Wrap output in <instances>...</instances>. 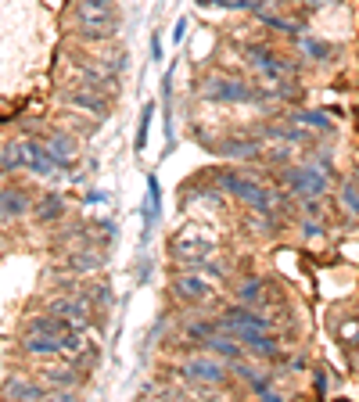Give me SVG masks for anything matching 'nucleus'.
<instances>
[{
	"label": "nucleus",
	"instance_id": "2eb2a0df",
	"mask_svg": "<svg viewBox=\"0 0 359 402\" xmlns=\"http://www.w3.org/2000/svg\"><path fill=\"white\" fill-rule=\"evenodd\" d=\"M201 4H205V0H201ZM220 4H230V8H248L252 0H220Z\"/></svg>",
	"mask_w": 359,
	"mask_h": 402
},
{
	"label": "nucleus",
	"instance_id": "423d86ee",
	"mask_svg": "<svg viewBox=\"0 0 359 402\" xmlns=\"http://www.w3.org/2000/svg\"><path fill=\"white\" fill-rule=\"evenodd\" d=\"M51 313H54V316H61L69 327H83V324H86V305H83V302H72V298L54 302V305H51Z\"/></svg>",
	"mask_w": 359,
	"mask_h": 402
},
{
	"label": "nucleus",
	"instance_id": "f8f14e48",
	"mask_svg": "<svg viewBox=\"0 0 359 402\" xmlns=\"http://www.w3.org/2000/svg\"><path fill=\"white\" fill-rule=\"evenodd\" d=\"M4 392H8V395H22V399H40V395H43L36 384H25V381H11Z\"/></svg>",
	"mask_w": 359,
	"mask_h": 402
},
{
	"label": "nucleus",
	"instance_id": "7ed1b4c3",
	"mask_svg": "<svg viewBox=\"0 0 359 402\" xmlns=\"http://www.w3.org/2000/svg\"><path fill=\"white\" fill-rule=\"evenodd\" d=\"M173 255L180 263L187 266H205L212 255H216V241L205 234V230H198V227H187L173 237Z\"/></svg>",
	"mask_w": 359,
	"mask_h": 402
},
{
	"label": "nucleus",
	"instance_id": "1a4fd4ad",
	"mask_svg": "<svg viewBox=\"0 0 359 402\" xmlns=\"http://www.w3.org/2000/svg\"><path fill=\"white\" fill-rule=\"evenodd\" d=\"M294 187L305 190V194H320V190H323V176H320V172H313V169H302V172H299V180H294Z\"/></svg>",
	"mask_w": 359,
	"mask_h": 402
},
{
	"label": "nucleus",
	"instance_id": "6e6552de",
	"mask_svg": "<svg viewBox=\"0 0 359 402\" xmlns=\"http://www.w3.org/2000/svg\"><path fill=\"white\" fill-rule=\"evenodd\" d=\"M176 291H180L183 298H191V302H201V298H205V295H209V287H205V284H201L198 277H180V284H176Z\"/></svg>",
	"mask_w": 359,
	"mask_h": 402
},
{
	"label": "nucleus",
	"instance_id": "4468645a",
	"mask_svg": "<svg viewBox=\"0 0 359 402\" xmlns=\"http://www.w3.org/2000/svg\"><path fill=\"white\" fill-rule=\"evenodd\" d=\"M58 212H61V201L58 198H51L47 205H40V219H54Z\"/></svg>",
	"mask_w": 359,
	"mask_h": 402
},
{
	"label": "nucleus",
	"instance_id": "20e7f679",
	"mask_svg": "<svg viewBox=\"0 0 359 402\" xmlns=\"http://www.w3.org/2000/svg\"><path fill=\"white\" fill-rule=\"evenodd\" d=\"M223 183H227L238 198H244L248 205H255V208H270V198H266V190H262L259 183L244 180V176H238V172H227V176H223Z\"/></svg>",
	"mask_w": 359,
	"mask_h": 402
},
{
	"label": "nucleus",
	"instance_id": "9d476101",
	"mask_svg": "<svg viewBox=\"0 0 359 402\" xmlns=\"http://www.w3.org/2000/svg\"><path fill=\"white\" fill-rule=\"evenodd\" d=\"M0 212L4 216H22L25 212V194H19V190H8V194H0Z\"/></svg>",
	"mask_w": 359,
	"mask_h": 402
},
{
	"label": "nucleus",
	"instance_id": "9b49d317",
	"mask_svg": "<svg viewBox=\"0 0 359 402\" xmlns=\"http://www.w3.org/2000/svg\"><path fill=\"white\" fill-rule=\"evenodd\" d=\"M209 98H248V87H230L227 79H216V87H209Z\"/></svg>",
	"mask_w": 359,
	"mask_h": 402
},
{
	"label": "nucleus",
	"instance_id": "f257e3e1",
	"mask_svg": "<svg viewBox=\"0 0 359 402\" xmlns=\"http://www.w3.org/2000/svg\"><path fill=\"white\" fill-rule=\"evenodd\" d=\"M115 4L112 0H76V25L86 36H112L115 33Z\"/></svg>",
	"mask_w": 359,
	"mask_h": 402
},
{
	"label": "nucleus",
	"instance_id": "f03ea898",
	"mask_svg": "<svg viewBox=\"0 0 359 402\" xmlns=\"http://www.w3.org/2000/svg\"><path fill=\"white\" fill-rule=\"evenodd\" d=\"M8 166H19V169H33V172H54L61 162L47 151V144H36V140H11L8 144Z\"/></svg>",
	"mask_w": 359,
	"mask_h": 402
},
{
	"label": "nucleus",
	"instance_id": "39448f33",
	"mask_svg": "<svg viewBox=\"0 0 359 402\" xmlns=\"http://www.w3.org/2000/svg\"><path fill=\"white\" fill-rule=\"evenodd\" d=\"M183 377L198 381V384H220L223 381V363L220 359H191L183 366Z\"/></svg>",
	"mask_w": 359,
	"mask_h": 402
},
{
	"label": "nucleus",
	"instance_id": "ddd939ff",
	"mask_svg": "<svg viewBox=\"0 0 359 402\" xmlns=\"http://www.w3.org/2000/svg\"><path fill=\"white\" fill-rule=\"evenodd\" d=\"M209 348H212V352H223L227 359H238V356H241V348L233 345L230 337H212V342H209Z\"/></svg>",
	"mask_w": 359,
	"mask_h": 402
},
{
	"label": "nucleus",
	"instance_id": "0eeeda50",
	"mask_svg": "<svg viewBox=\"0 0 359 402\" xmlns=\"http://www.w3.org/2000/svg\"><path fill=\"white\" fill-rule=\"evenodd\" d=\"M47 151H51V155L58 158V162L65 166V162H72V158H76V144H72V137H61V133H54L51 140H47Z\"/></svg>",
	"mask_w": 359,
	"mask_h": 402
}]
</instances>
